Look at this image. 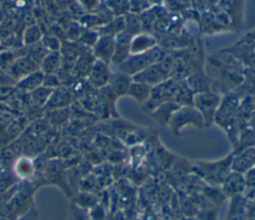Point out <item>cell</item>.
Segmentation results:
<instances>
[{
    "instance_id": "obj_1",
    "label": "cell",
    "mask_w": 255,
    "mask_h": 220,
    "mask_svg": "<svg viewBox=\"0 0 255 220\" xmlns=\"http://www.w3.org/2000/svg\"><path fill=\"white\" fill-rule=\"evenodd\" d=\"M14 173L21 179H29L35 173V165L33 161L27 157L18 158L14 164Z\"/></svg>"
},
{
    "instance_id": "obj_3",
    "label": "cell",
    "mask_w": 255,
    "mask_h": 220,
    "mask_svg": "<svg viewBox=\"0 0 255 220\" xmlns=\"http://www.w3.org/2000/svg\"><path fill=\"white\" fill-rule=\"evenodd\" d=\"M16 220H39V215L35 207H31L24 214L19 216Z\"/></svg>"
},
{
    "instance_id": "obj_2",
    "label": "cell",
    "mask_w": 255,
    "mask_h": 220,
    "mask_svg": "<svg viewBox=\"0 0 255 220\" xmlns=\"http://www.w3.org/2000/svg\"><path fill=\"white\" fill-rule=\"evenodd\" d=\"M68 220H92L88 209L71 202L68 208Z\"/></svg>"
}]
</instances>
